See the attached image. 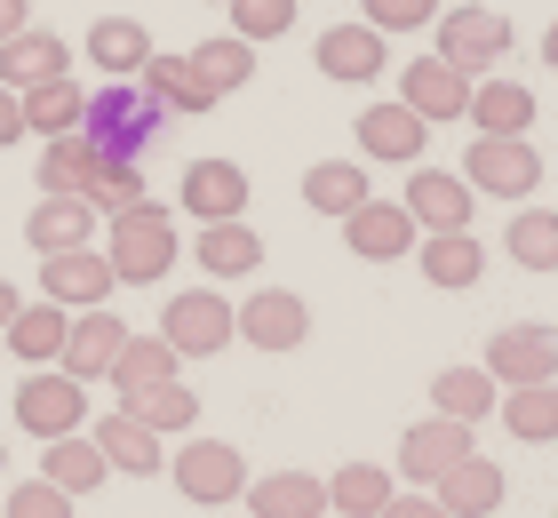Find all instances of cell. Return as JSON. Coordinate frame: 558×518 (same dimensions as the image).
<instances>
[{
	"mask_svg": "<svg viewBox=\"0 0 558 518\" xmlns=\"http://www.w3.org/2000/svg\"><path fill=\"white\" fill-rule=\"evenodd\" d=\"M105 264H112L120 288H151V279H168V264H175V216L160 200L120 207L112 231H105Z\"/></svg>",
	"mask_w": 558,
	"mask_h": 518,
	"instance_id": "2",
	"label": "cell"
},
{
	"mask_svg": "<svg viewBox=\"0 0 558 518\" xmlns=\"http://www.w3.org/2000/svg\"><path fill=\"white\" fill-rule=\"evenodd\" d=\"M327 518H343V510H327Z\"/></svg>",
	"mask_w": 558,
	"mask_h": 518,
	"instance_id": "52",
	"label": "cell"
},
{
	"mask_svg": "<svg viewBox=\"0 0 558 518\" xmlns=\"http://www.w3.org/2000/svg\"><path fill=\"white\" fill-rule=\"evenodd\" d=\"M72 72V48L57 33H40V24H24L16 40H0V88H40V81H64Z\"/></svg>",
	"mask_w": 558,
	"mask_h": 518,
	"instance_id": "20",
	"label": "cell"
},
{
	"mask_svg": "<svg viewBox=\"0 0 558 518\" xmlns=\"http://www.w3.org/2000/svg\"><path fill=\"white\" fill-rule=\"evenodd\" d=\"M88 423V383H72L64 368H33V383H16V431L24 438H72Z\"/></svg>",
	"mask_w": 558,
	"mask_h": 518,
	"instance_id": "4",
	"label": "cell"
},
{
	"mask_svg": "<svg viewBox=\"0 0 558 518\" xmlns=\"http://www.w3.org/2000/svg\"><path fill=\"white\" fill-rule=\"evenodd\" d=\"M136 200H151V184H144L136 160H105V168H96V192H88L96 216H120V207H136Z\"/></svg>",
	"mask_w": 558,
	"mask_h": 518,
	"instance_id": "42",
	"label": "cell"
},
{
	"mask_svg": "<svg viewBox=\"0 0 558 518\" xmlns=\"http://www.w3.org/2000/svg\"><path fill=\"white\" fill-rule=\"evenodd\" d=\"M129 407H136L160 438H192V423H199V391H192V383H151V391L129 399Z\"/></svg>",
	"mask_w": 558,
	"mask_h": 518,
	"instance_id": "40",
	"label": "cell"
},
{
	"mask_svg": "<svg viewBox=\"0 0 558 518\" xmlns=\"http://www.w3.org/2000/svg\"><path fill=\"white\" fill-rule=\"evenodd\" d=\"M415 264H423V279L430 288H478V272H487V248L471 240V231H423L415 240Z\"/></svg>",
	"mask_w": 558,
	"mask_h": 518,
	"instance_id": "23",
	"label": "cell"
},
{
	"mask_svg": "<svg viewBox=\"0 0 558 518\" xmlns=\"http://www.w3.org/2000/svg\"><path fill=\"white\" fill-rule=\"evenodd\" d=\"M81 112H88V88L72 81H40V88H24V136H72V128H81Z\"/></svg>",
	"mask_w": 558,
	"mask_h": 518,
	"instance_id": "35",
	"label": "cell"
},
{
	"mask_svg": "<svg viewBox=\"0 0 558 518\" xmlns=\"http://www.w3.org/2000/svg\"><path fill=\"white\" fill-rule=\"evenodd\" d=\"M264 264V240H256V224L232 216V224H199V272L208 279H247Z\"/></svg>",
	"mask_w": 558,
	"mask_h": 518,
	"instance_id": "32",
	"label": "cell"
},
{
	"mask_svg": "<svg viewBox=\"0 0 558 518\" xmlns=\"http://www.w3.org/2000/svg\"><path fill=\"white\" fill-rule=\"evenodd\" d=\"M351 136H360L367 160H391V168H415L423 144H430V120H415L408 104H367L360 120H351Z\"/></svg>",
	"mask_w": 558,
	"mask_h": 518,
	"instance_id": "17",
	"label": "cell"
},
{
	"mask_svg": "<svg viewBox=\"0 0 558 518\" xmlns=\"http://www.w3.org/2000/svg\"><path fill=\"white\" fill-rule=\"evenodd\" d=\"M192 57V72L208 81V96L223 104V96H240L247 81H256V40H240V33H216V40H199V48H184Z\"/></svg>",
	"mask_w": 558,
	"mask_h": 518,
	"instance_id": "31",
	"label": "cell"
},
{
	"mask_svg": "<svg viewBox=\"0 0 558 518\" xmlns=\"http://www.w3.org/2000/svg\"><path fill=\"white\" fill-rule=\"evenodd\" d=\"M88 64L105 72V81H136V72L151 64V33L136 16H105V24H88Z\"/></svg>",
	"mask_w": 558,
	"mask_h": 518,
	"instance_id": "27",
	"label": "cell"
},
{
	"mask_svg": "<svg viewBox=\"0 0 558 518\" xmlns=\"http://www.w3.org/2000/svg\"><path fill=\"white\" fill-rule=\"evenodd\" d=\"M471 447V423H454V414H423V423L399 438V479H415V486H439Z\"/></svg>",
	"mask_w": 558,
	"mask_h": 518,
	"instance_id": "11",
	"label": "cell"
},
{
	"mask_svg": "<svg viewBox=\"0 0 558 518\" xmlns=\"http://www.w3.org/2000/svg\"><path fill=\"white\" fill-rule=\"evenodd\" d=\"M64 327H72V311L40 296V303H24L16 320L0 327V351H16L24 368H57V359H64Z\"/></svg>",
	"mask_w": 558,
	"mask_h": 518,
	"instance_id": "21",
	"label": "cell"
},
{
	"mask_svg": "<svg viewBox=\"0 0 558 518\" xmlns=\"http://www.w3.org/2000/svg\"><path fill=\"white\" fill-rule=\"evenodd\" d=\"M399 104H408L415 120L447 128V120L471 112V72H454L447 57H415L408 72H399Z\"/></svg>",
	"mask_w": 558,
	"mask_h": 518,
	"instance_id": "12",
	"label": "cell"
},
{
	"mask_svg": "<svg viewBox=\"0 0 558 518\" xmlns=\"http://www.w3.org/2000/svg\"><path fill=\"white\" fill-rule=\"evenodd\" d=\"M430 495H439L454 518H495L502 510V495H511V479H502V462H487V455H463L454 462V471L430 486Z\"/></svg>",
	"mask_w": 558,
	"mask_h": 518,
	"instance_id": "22",
	"label": "cell"
},
{
	"mask_svg": "<svg viewBox=\"0 0 558 518\" xmlns=\"http://www.w3.org/2000/svg\"><path fill=\"white\" fill-rule=\"evenodd\" d=\"M391 495H399V486H391L384 462H343V471L327 479V510H343V518H375Z\"/></svg>",
	"mask_w": 558,
	"mask_h": 518,
	"instance_id": "39",
	"label": "cell"
},
{
	"mask_svg": "<svg viewBox=\"0 0 558 518\" xmlns=\"http://www.w3.org/2000/svg\"><path fill=\"white\" fill-rule=\"evenodd\" d=\"M105 471H112L105 447H96V438H81V431H72V438H48V447H40V479H48V486H64L72 503L96 495V486H105Z\"/></svg>",
	"mask_w": 558,
	"mask_h": 518,
	"instance_id": "30",
	"label": "cell"
},
{
	"mask_svg": "<svg viewBox=\"0 0 558 518\" xmlns=\"http://www.w3.org/2000/svg\"><path fill=\"white\" fill-rule=\"evenodd\" d=\"M175 368H184V359H175L168 335H129L105 383H120V407H129V399H144V391H151V383H175Z\"/></svg>",
	"mask_w": 558,
	"mask_h": 518,
	"instance_id": "28",
	"label": "cell"
},
{
	"mask_svg": "<svg viewBox=\"0 0 558 518\" xmlns=\"http://www.w3.org/2000/svg\"><path fill=\"white\" fill-rule=\"evenodd\" d=\"M88 438L105 447V462H112V471H129V479H160V471H168V438L151 431L136 407H112V414H105V423H96Z\"/></svg>",
	"mask_w": 558,
	"mask_h": 518,
	"instance_id": "15",
	"label": "cell"
},
{
	"mask_svg": "<svg viewBox=\"0 0 558 518\" xmlns=\"http://www.w3.org/2000/svg\"><path fill=\"white\" fill-rule=\"evenodd\" d=\"M16 136H24V96H16V88H0V152H9Z\"/></svg>",
	"mask_w": 558,
	"mask_h": 518,
	"instance_id": "46",
	"label": "cell"
},
{
	"mask_svg": "<svg viewBox=\"0 0 558 518\" xmlns=\"http://www.w3.org/2000/svg\"><path fill=\"white\" fill-rule=\"evenodd\" d=\"M478 136H526L535 128V88H519V81H471V112H463Z\"/></svg>",
	"mask_w": 558,
	"mask_h": 518,
	"instance_id": "24",
	"label": "cell"
},
{
	"mask_svg": "<svg viewBox=\"0 0 558 518\" xmlns=\"http://www.w3.org/2000/svg\"><path fill=\"white\" fill-rule=\"evenodd\" d=\"M502 407V383L487 368H439L430 375V414H454V423H487V414Z\"/></svg>",
	"mask_w": 558,
	"mask_h": 518,
	"instance_id": "26",
	"label": "cell"
},
{
	"mask_svg": "<svg viewBox=\"0 0 558 518\" xmlns=\"http://www.w3.org/2000/svg\"><path fill=\"white\" fill-rule=\"evenodd\" d=\"M463 184L487 192V200H526V192L543 184V152L526 144V136H471V152H463Z\"/></svg>",
	"mask_w": 558,
	"mask_h": 518,
	"instance_id": "5",
	"label": "cell"
},
{
	"mask_svg": "<svg viewBox=\"0 0 558 518\" xmlns=\"http://www.w3.org/2000/svg\"><path fill=\"white\" fill-rule=\"evenodd\" d=\"M415 240L423 231H415V216L399 200H360L343 216V248L360 255V264H399V255H415Z\"/></svg>",
	"mask_w": 558,
	"mask_h": 518,
	"instance_id": "10",
	"label": "cell"
},
{
	"mask_svg": "<svg viewBox=\"0 0 558 518\" xmlns=\"http://www.w3.org/2000/svg\"><path fill=\"white\" fill-rule=\"evenodd\" d=\"M120 344H129V327H120L105 303H96V311H72V327H64V359H57V368H64L72 383H105V375H112V359H120Z\"/></svg>",
	"mask_w": 558,
	"mask_h": 518,
	"instance_id": "16",
	"label": "cell"
},
{
	"mask_svg": "<svg viewBox=\"0 0 558 518\" xmlns=\"http://www.w3.org/2000/svg\"><path fill=\"white\" fill-rule=\"evenodd\" d=\"M168 479H175V495H184V503L223 510V503L247 495V455L232 447V438H184V447L168 455Z\"/></svg>",
	"mask_w": 558,
	"mask_h": 518,
	"instance_id": "3",
	"label": "cell"
},
{
	"mask_svg": "<svg viewBox=\"0 0 558 518\" xmlns=\"http://www.w3.org/2000/svg\"><path fill=\"white\" fill-rule=\"evenodd\" d=\"M96 144L81 136V128H72V136H48L40 144V192H64V200H88L96 192Z\"/></svg>",
	"mask_w": 558,
	"mask_h": 518,
	"instance_id": "33",
	"label": "cell"
},
{
	"mask_svg": "<svg viewBox=\"0 0 558 518\" xmlns=\"http://www.w3.org/2000/svg\"><path fill=\"white\" fill-rule=\"evenodd\" d=\"M136 81H144V96L160 104V112H216V96L192 72V57H160V48H151V64L136 72Z\"/></svg>",
	"mask_w": 558,
	"mask_h": 518,
	"instance_id": "34",
	"label": "cell"
},
{
	"mask_svg": "<svg viewBox=\"0 0 558 518\" xmlns=\"http://www.w3.org/2000/svg\"><path fill=\"white\" fill-rule=\"evenodd\" d=\"M247 510L256 518H327V479H312V471L247 479Z\"/></svg>",
	"mask_w": 558,
	"mask_h": 518,
	"instance_id": "29",
	"label": "cell"
},
{
	"mask_svg": "<svg viewBox=\"0 0 558 518\" xmlns=\"http://www.w3.org/2000/svg\"><path fill=\"white\" fill-rule=\"evenodd\" d=\"M16 311H24V296L9 288V279H0V327H9V320H16Z\"/></svg>",
	"mask_w": 558,
	"mask_h": 518,
	"instance_id": "48",
	"label": "cell"
},
{
	"mask_svg": "<svg viewBox=\"0 0 558 518\" xmlns=\"http://www.w3.org/2000/svg\"><path fill=\"white\" fill-rule=\"evenodd\" d=\"M375 518H454L439 495H430V486H415V495H391L384 510H375Z\"/></svg>",
	"mask_w": 558,
	"mask_h": 518,
	"instance_id": "45",
	"label": "cell"
},
{
	"mask_svg": "<svg viewBox=\"0 0 558 518\" xmlns=\"http://www.w3.org/2000/svg\"><path fill=\"white\" fill-rule=\"evenodd\" d=\"M0 518H72V495L64 486H48V479H24L9 503H0Z\"/></svg>",
	"mask_w": 558,
	"mask_h": 518,
	"instance_id": "44",
	"label": "cell"
},
{
	"mask_svg": "<svg viewBox=\"0 0 558 518\" xmlns=\"http://www.w3.org/2000/svg\"><path fill=\"white\" fill-rule=\"evenodd\" d=\"M120 288L112 264H105V248H64V255H40V296L48 303H64V311H96Z\"/></svg>",
	"mask_w": 558,
	"mask_h": 518,
	"instance_id": "14",
	"label": "cell"
},
{
	"mask_svg": "<svg viewBox=\"0 0 558 518\" xmlns=\"http://www.w3.org/2000/svg\"><path fill=\"white\" fill-rule=\"evenodd\" d=\"M543 64H558V24H550V33H543Z\"/></svg>",
	"mask_w": 558,
	"mask_h": 518,
	"instance_id": "49",
	"label": "cell"
},
{
	"mask_svg": "<svg viewBox=\"0 0 558 518\" xmlns=\"http://www.w3.org/2000/svg\"><path fill=\"white\" fill-rule=\"evenodd\" d=\"M88 231H96V207L88 200L48 192L33 216H24V248H33V255H64V248H88Z\"/></svg>",
	"mask_w": 558,
	"mask_h": 518,
	"instance_id": "25",
	"label": "cell"
},
{
	"mask_svg": "<svg viewBox=\"0 0 558 518\" xmlns=\"http://www.w3.org/2000/svg\"><path fill=\"white\" fill-rule=\"evenodd\" d=\"M312 64L327 72V81L360 88V81H375V72L391 64V33H375L367 16H360V24H327V33H319V48H312Z\"/></svg>",
	"mask_w": 558,
	"mask_h": 518,
	"instance_id": "13",
	"label": "cell"
},
{
	"mask_svg": "<svg viewBox=\"0 0 558 518\" xmlns=\"http://www.w3.org/2000/svg\"><path fill=\"white\" fill-rule=\"evenodd\" d=\"M439 57L454 72H471V81L495 72L502 57H511V16H502V9H471V0H463V9H439Z\"/></svg>",
	"mask_w": 558,
	"mask_h": 518,
	"instance_id": "6",
	"label": "cell"
},
{
	"mask_svg": "<svg viewBox=\"0 0 558 518\" xmlns=\"http://www.w3.org/2000/svg\"><path fill=\"white\" fill-rule=\"evenodd\" d=\"M502 431L519 447H550L558 438V383H511L502 391Z\"/></svg>",
	"mask_w": 558,
	"mask_h": 518,
	"instance_id": "36",
	"label": "cell"
},
{
	"mask_svg": "<svg viewBox=\"0 0 558 518\" xmlns=\"http://www.w3.org/2000/svg\"><path fill=\"white\" fill-rule=\"evenodd\" d=\"M471 184H463V176H447V168H423L415 160V176H408V200H399V207H408V216H415V231H471Z\"/></svg>",
	"mask_w": 558,
	"mask_h": 518,
	"instance_id": "18",
	"label": "cell"
},
{
	"mask_svg": "<svg viewBox=\"0 0 558 518\" xmlns=\"http://www.w3.org/2000/svg\"><path fill=\"white\" fill-rule=\"evenodd\" d=\"M487 375L502 391H511V383H558V327H543V320L495 327L487 335Z\"/></svg>",
	"mask_w": 558,
	"mask_h": 518,
	"instance_id": "8",
	"label": "cell"
},
{
	"mask_svg": "<svg viewBox=\"0 0 558 518\" xmlns=\"http://www.w3.org/2000/svg\"><path fill=\"white\" fill-rule=\"evenodd\" d=\"M175 192H184V216H199V224L247 216V168H240V160H192Z\"/></svg>",
	"mask_w": 558,
	"mask_h": 518,
	"instance_id": "19",
	"label": "cell"
},
{
	"mask_svg": "<svg viewBox=\"0 0 558 518\" xmlns=\"http://www.w3.org/2000/svg\"><path fill=\"white\" fill-rule=\"evenodd\" d=\"M232 327L247 335V351H303L312 344V303L288 296V288H256L232 311Z\"/></svg>",
	"mask_w": 558,
	"mask_h": 518,
	"instance_id": "9",
	"label": "cell"
},
{
	"mask_svg": "<svg viewBox=\"0 0 558 518\" xmlns=\"http://www.w3.org/2000/svg\"><path fill=\"white\" fill-rule=\"evenodd\" d=\"M160 335L175 344V359H216L223 344H240V327H232V303H223L216 288L168 296V311H160Z\"/></svg>",
	"mask_w": 558,
	"mask_h": 518,
	"instance_id": "7",
	"label": "cell"
},
{
	"mask_svg": "<svg viewBox=\"0 0 558 518\" xmlns=\"http://www.w3.org/2000/svg\"><path fill=\"white\" fill-rule=\"evenodd\" d=\"M0 471H9V447H0Z\"/></svg>",
	"mask_w": 558,
	"mask_h": 518,
	"instance_id": "50",
	"label": "cell"
},
{
	"mask_svg": "<svg viewBox=\"0 0 558 518\" xmlns=\"http://www.w3.org/2000/svg\"><path fill=\"white\" fill-rule=\"evenodd\" d=\"M33 24V0H0V40H16Z\"/></svg>",
	"mask_w": 558,
	"mask_h": 518,
	"instance_id": "47",
	"label": "cell"
},
{
	"mask_svg": "<svg viewBox=\"0 0 558 518\" xmlns=\"http://www.w3.org/2000/svg\"><path fill=\"white\" fill-rule=\"evenodd\" d=\"M160 104L144 96V81H105L81 112V136L96 144V160H144L151 136H160Z\"/></svg>",
	"mask_w": 558,
	"mask_h": 518,
	"instance_id": "1",
	"label": "cell"
},
{
	"mask_svg": "<svg viewBox=\"0 0 558 518\" xmlns=\"http://www.w3.org/2000/svg\"><path fill=\"white\" fill-rule=\"evenodd\" d=\"M208 9H223V0H208Z\"/></svg>",
	"mask_w": 558,
	"mask_h": 518,
	"instance_id": "51",
	"label": "cell"
},
{
	"mask_svg": "<svg viewBox=\"0 0 558 518\" xmlns=\"http://www.w3.org/2000/svg\"><path fill=\"white\" fill-rule=\"evenodd\" d=\"M223 9H232V33L256 40V48L295 33V0H223Z\"/></svg>",
	"mask_w": 558,
	"mask_h": 518,
	"instance_id": "41",
	"label": "cell"
},
{
	"mask_svg": "<svg viewBox=\"0 0 558 518\" xmlns=\"http://www.w3.org/2000/svg\"><path fill=\"white\" fill-rule=\"evenodd\" d=\"M360 16L375 33H423V24H439V0H360Z\"/></svg>",
	"mask_w": 558,
	"mask_h": 518,
	"instance_id": "43",
	"label": "cell"
},
{
	"mask_svg": "<svg viewBox=\"0 0 558 518\" xmlns=\"http://www.w3.org/2000/svg\"><path fill=\"white\" fill-rule=\"evenodd\" d=\"M303 200H312V216H351L360 200H375L367 192V168L360 160H312V176H303Z\"/></svg>",
	"mask_w": 558,
	"mask_h": 518,
	"instance_id": "37",
	"label": "cell"
},
{
	"mask_svg": "<svg viewBox=\"0 0 558 518\" xmlns=\"http://www.w3.org/2000/svg\"><path fill=\"white\" fill-rule=\"evenodd\" d=\"M502 255L519 272H558V207H519L502 231Z\"/></svg>",
	"mask_w": 558,
	"mask_h": 518,
	"instance_id": "38",
	"label": "cell"
}]
</instances>
